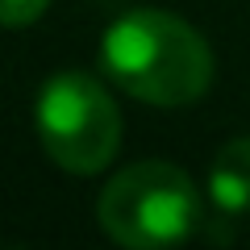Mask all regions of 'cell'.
I'll return each instance as SVG.
<instances>
[{
  "mask_svg": "<svg viewBox=\"0 0 250 250\" xmlns=\"http://www.w3.org/2000/svg\"><path fill=\"white\" fill-rule=\"evenodd\" d=\"M38 138L71 175H96L121 142V113L104 83L83 71H62L38 92Z\"/></svg>",
  "mask_w": 250,
  "mask_h": 250,
  "instance_id": "cell-3",
  "label": "cell"
},
{
  "mask_svg": "<svg viewBox=\"0 0 250 250\" xmlns=\"http://www.w3.org/2000/svg\"><path fill=\"white\" fill-rule=\"evenodd\" d=\"M100 229L129 250H163L200 225V196L188 171L171 163H134L100 192Z\"/></svg>",
  "mask_w": 250,
  "mask_h": 250,
  "instance_id": "cell-2",
  "label": "cell"
},
{
  "mask_svg": "<svg viewBox=\"0 0 250 250\" xmlns=\"http://www.w3.org/2000/svg\"><path fill=\"white\" fill-rule=\"evenodd\" d=\"M100 59L113 83L146 104H192L213 83V54L196 29L175 13L134 9L104 29Z\"/></svg>",
  "mask_w": 250,
  "mask_h": 250,
  "instance_id": "cell-1",
  "label": "cell"
},
{
  "mask_svg": "<svg viewBox=\"0 0 250 250\" xmlns=\"http://www.w3.org/2000/svg\"><path fill=\"white\" fill-rule=\"evenodd\" d=\"M208 192L225 217L250 213V138H233L229 146H221L208 171Z\"/></svg>",
  "mask_w": 250,
  "mask_h": 250,
  "instance_id": "cell-4",
  "label": "cell"
},
{
  "mask_svg": "<svg viewBox=\"0 0 250 250\" xmlns=\"http://www.w3.org/2000/svg\"><path fill=\"white\" fill-rule=\"evenodd\" d=\"M50 0H0V25H34Z\"/></svg>",
  "mask_w": 250,
  "mask_h": 250,
  "instance_id": "cell-5",
  "label": "cell"
}]
</instances>
